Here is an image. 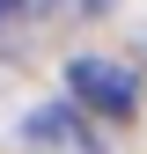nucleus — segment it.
Wrapping results in <instances>:
<instances>
[{"instance_id":"nucleus-1","label":"nucleus","mask_w":147,"mask_h":154,"mask_svg":"<svg viewBox=\"0 0 147 154\" xmlns=\"http://www.w3.org/2000/svg\"><path fill=\"white\" fill-rule=\"evenodd\" d=\"M66 88H74V103L103 110V118H133V103H140L133 66H110V59H74L66 66Z\"/></svg>"},{"instance_id":"nucleus-2","label":"nucleus","mask_w":147,"mask_h":154,"mask_svg":"<svg viewBox=\"0 0 147 154\" xmlns=\"http://www.w3.org/2000/svg\"><path fill=\"white\" fill-rule=\"evenodd\" d=\"M30 140L37 147H59V154H96V140H88L81 118H66V110H37V118H30Z\"/></svg>"},{"instance_id":"nucleus-3","label":"nucleus","mask_w":147,"mask_h":154,"mask_svg":"<svg viewBox=\"0 0 147 154\" xmlns=\"http://www.w3.org/2000/svg\"><path fill=\"white\" fill-rule=\"evenodd\" d=\"M74 8H88V15H96V8H103V0H74Z\"/></svg>"},{"instance_id":"nucleus-4","label":"nucleus","mask_w":147,"mask_h":154,"mask_svg":"<svg viewBox=\"0 0 147 154\" xmlns=\"http://www.w3.org/2000/svg\"><path fill=\"white\" fill-rule=\"evenodd\" d=\"M15 8H44V0H15Z\"/></svg>"},{"instance_id":"nucleus-5","label":"nucleus","mask_w":147,"mask_h":154,"mask_svg":"<svg viewBox=\"0 0 147 154\" xmlns=\"http://www.w3.org/2000/svg\"><path fill=\"white\" fill-rule=\"evenodd\" d=\"M8 8H15V0H0V22H8Z\"/></svg>"}]
</instances>
